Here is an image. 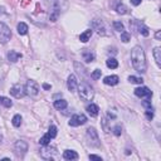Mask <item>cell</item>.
I'll use <instances>...</instances> for the list:
<instances>
[{"instance_id": "cell-1", "label": "cell", "mask_w": 161, "mask_h": 161, "mask_svg": "<svg viewBox=\"0 0 161 161\" xmlns=\"http://www.w3.org/2000/svg\"><path fill=\"white\" fill-rule=\"evenodd\" d=\"M131 62H132V67L135 68V70H137L138 73H145L147 69V62H146V55H145V50L141 45H135L131 50Z\"/></svg>"}, {"instance_id": "cell-2", "label": "cell", "mask_w": 161, "mask_h": 161, "mask_svg": "<svg viewBox=\"0 0 161 161\" xmlns=\"http://www.w3.org/2000/svg\"><path fill=\"white\" fill-rule=\"evenodd\" d=\"M78 89V93H79V97L83 99V101H92L93 97H94V91L93 88L86 83V82H80L77 87Z\"/></svg>"}, {"instance_id": "cell-3", "label": "cell", "mask_w": 161, "mask_h": 161, "mask_svg": "<svg viewBox=\"0 0 161 161\" xmlns=\"http://www.w3.org/2000/svg\"><path fill=\"white\" fill-rule=\"evenodd\" d=\"M24 89H25V94H28V96H30V97H35V96H38V93H39V91H40V87H39V84H38L35 80L29 79V80L26 82Z\"/></svg>"}, {"instance_id": "cell-4", "label": "cell", "mask_w": 161, "mask_h": 161, "mask_svg": "<svg viewBox=\"0 0 161 161\" xmlns=\"http://www.w3.org/2000/svg\"><path fill=\"white\" fill-rule=\"evenodd\" d=\"M86 131H87V137H88L89 145L94 146V147H99L101 146V141H99V137H98V133H97L96 128L94 127H88Z\"/></svg>"}, {"instance_id": "cell-5", "label": "cell", "mask_w": 161, "mask_h": 161, "mask_svg": "<svg viewBox=\"0 0 161 161\" xmlns=\"http://www.w3.org/2000/svg\"><path fill=\"white\" fill-rule=\"evenodd\" d=\"M87 121H88V119H87V116H86V114H83V113H75V114H73V116L70 117L68 125L72 126V127H78V126L84 125Z\"/></svg>"}, {"instance_id": "cell-6", "label": "cell", "mask_w": 161, "mask_h": 161, "mask_svg": "<svg viewBox=\"0 0 161 161\" xmlns=\"http://www.w3.org/2000/svg\"><path fill=\"white\" fill-rule=\"evenodd\" d=\"M10 38H11L10 28L6 24H4L3 21H0V43L5 44V43H8L10 40Z\"/></svg>"}, {"instance_id": "cell-7", "label": "cell", "mask_w": 161, "mask_h": 161, "mask_svg": "<svg viewBox=\"0 0 161 161\" xmlns=\"http://www.w3.org/2000/svg\"><path fill=\"white\" fill-rule=\"evenodd\" d=\"M55 153H57V148L54 146H50V145H45L40 150V156L44 160H52Z\"/></svg>"}, {"instance_id": "cell-8", "label": "cell", "mask_w": 161, "mask_h": 161, "mask_svg": "<svg viewBox=\"0 0 161 161\" xmlns=\"http://www.w3.org/2000/svg\"><path fill=\"white\" fill-rule=\"evenodd\" d=\"M10 94L14 96L15 98H21V97L25 96V89L21 84H14L10 88Z\"/></svg>"}, {"instance_id": "cell-9", "label": "cell", "mask_w": 161, "mask_h": 161, "mask_svg": "<svg viewBox=\"0 0 161 161\" xmlns=\"http://www.w3.org/2000/svg\"><path fill=\"white\" fill-rule=\"evenodd\" d=\"M14 150L18 155H24L28 151V143L24 140H18L14 145Z\"/></svg>"}, {"instance_id": "cell-10", "label": "cell", "mask_w": 161, "mask_h": 161, "mask_svg": "<svg viewBox=\"0 0 161 161\" xmlns=\"http://www.w3.org/2000/svg\"><path fill=\"white\" fill-rule=\"evenodd\" d=\"M135 96H137L140 98H151L152 92L147 87H138V88L135 89Z\"/></svg>"}, {"instance_id": "cell-11", "label": "cell", "mask_w": 161, "mask_h": 161, "mask_svg": "<svg viewBox=\"0 0 161 161\" xmlns=\"http://www.w3.org/2000/svg\"><path fill=\"white\" fill-rule=\"evenodd\" d=\"M50 5H52V9H55L58 11H64L68 8L67 0H50Z\"/></svg>"}, {"instance_id": "cell-12", "label": "cell", "mask_w": 161, "mask_h": 161, "mask_svg": "<svg viewBox=\"0 0 161 161\" xmlns=\"http://www.w3.org/2000/svg\"><path fill=\"white\" fill-rule=\"evenodd\" d=\"M92 28H93L99 35H106V34H107L106 28H104V24H103V21L99 20V19H94V20H93V23H92Z\"/></svg>"}, {"instance_id": "cell-13", "label": "cell", "mask_w": 161, "mask_h": 161, "mask_svg": "<svg viewBox=\"0 0 161 161\" xmlns=\"http://www.w3.org/2000/svg\"><path fill=\"white\" fill-rule=\"evenodd\" d=\"M67 87L70 92H74L78 87V80H77V77L74 74H70L68 75V79H67Z\"/></svg>"}, {"instance_id": "cell-14", "label": "cell", "mask_w": 161, "mask_h": 161, "mask_svg": "<svg viewBox=\"0 0 161 161\" xmlns=\"http://www.w3.org/2000/svg\"><path fill=\"white\" fill-rule=\"evenodd\" d=\"M118 82H119V78H118V75H116V74H113V75H107V77L103 78V83L107 84V86H116V84H118Z\"/></svg>"}, {"instance_id": "cell-15", "label": "cell", "mask_w": 161, "mask_h": 161, "mask_svg": "<svg viewBox=\"0 0 161 161\" xmlns=\"http://www.w3.org/2000/svg\"><path fill=\"white\" fill-rule=\"evenodd\" d=\"M86 109H87V112H88V114H89L91 117H96V116H98V113H99V108H98V106L94 104V103L88 104Z\"/></svg>"}, {"instance_id": "cell-16", "label": "cell", "mask_w": 161, "mask_h": 161, "mask_svg": "<svg viewBox=\"0 0 161 161\" xmlns=\"http://www.w3.org/2000/svg\"><path fill=\"white\" fill-rule=\"evenodd\" d=\"M21 57H23V54H21V53H18V52H15V50H10V52L8 53V60L11 62V63L18 62Z\"/></svg>"}, {"instance_id": "cell-17", "label": "cell", "mask_w": 161, "mask_h": 161, "mask_svg": "<svg viewBox=\"0 0 161 161\" xmlns=\"http://www.w3.org/2000/svg\"><path fill=\"white\" fill-rule=\"evenodd\" d=\"M82 57H83V60H86L87 63H92L94 60V54L88 49H83L82 50Z\"/></svg>"}, {"instance_id": "cell-18", "label": "cell", "mask_w": 161, "mask_h": 161, "mask_svg": "<svg viewBox=\"0 0 161 161\" xmlns=\"http://www.w3.org/2000/svg\"><path fill=\"white\" fill-rule=\"evenodd\" d=\"M152 55L155 58V62L157 64V67H161V48L160 47H155L152 50Z\"/></svg>"}, {"instance_id": "cell-19", "label": "cell", "mask_w": 161, "mask_h": 161, "mask_svg": "<svg viewBox=\"0 0 161 161\" xmlns=\"http://www.w3.org/2000/svg\"><path fill=\"white\" fill-rule=\"evenodd\" d=\"M63 158L64 160H77L78 158V153L75 152V151H73V150H65L64 152H63Z\"/></svg>"}, {"instance_id": "cell-20", "label": "cell", "mask_w": 161, "mask_h": 161, "mask_svg": "<svg viewBox=\"0 0 161 161\" xmlns=\"http://www.w3.org/2000/svg\"><path fill=\"white\" fill-rule=\"evenodd\" d=\"M91 35H92V29H87V30H84V31L79 35V40H80L82 43H87V42L91 39Z\"/></svg>"}, {"instance_id": "cell-21", "label": "cell", "mask_w": 161, "mask_h": 161, "mask_svg": "<svg viewBox=\"0 0 161 161\" xmlns=\"http://www.w3.org/2000/svg\"><path fill=\"white\" fill-rule=\"evenodd\" d=\"M16 30H18V33H19L20 35H25V34L28 33V30H29V28H28V25H26L25 23H23V21H20V23L18 24V26H16Z\"/></svg>"}, {"instance_id": "cell-22", "label": "cell", "mask_w": 161, "mask_h": 161, "mask_svg": "<svg viewBox=\"0 0 161 161\" xmlns=\"http://www.w3.org/2000/svg\"><path fill=\"white\" fill-rule=\"evenodd\" d=\"M137 30H138V33H140L141 35H143V36H148V34H150L148 28H147L145 24H142V23H138V24H137Z\"/></svg>"}, {"instance_id": "cell-23", "label": "cell", "mask_w": 161, "mask_h": 161, "mask_svg": "<svg viewBox=\"0 0 161 161\" xmlns=\"http://www.w3.org/2000/svg\"><path fill=\"white\" fill-rule=\"evenodd\" d=\"M67 106H68V103H67L65 99H57V101H54V107H55L57 109H59V111L65 109Z\"/></svg>"}, {"instance_id": "cell-24", "label": "cell", "mask_w": 161, "mask_h": 161, "mask_svg": "<svg viewBox=\"0 0 161 161\" xmlns=\"http://www.w3.org/2000/svg\"><path fill=\"white\" fill-rule=\"evenodd\" d=\"M106 65L109 68V69H116L117 67H118V60L116 59V58H108L107 60H106Z\"/></svg>"}, {"instance_id": "cell-25", "label": "cell", "mask_w": 161, "mask_h": 161, "mask_svg": "<svg viewBox=\"0 0 161 161\" xmlns=\"http://www.w3.org/2000/svg\"><path fill=\"white\" fill-rule=\"evenodd\" d=\"M0 104L4 106V107H6V108H10V107L13 106V102L10 101V98L1 96V97H0Z\"/></svg>"}, {"instance_id": "cell-26", "label": "cell", "mask_w": 161, "mask_h": 161, "mask_svg": "<svg viewBox=\"0 0 161 161\" xmlns=\"http://www.w3.org/2000/svg\"><path fill=\"white\" fill-rule=\"evenodd\" d=\"M116 11L118 13V14H121V15H125V14H127V6L125 5V4H122V3H119L117 6H116Z\"/></svg>"}, {"instance_id": "cell-27", "label": "cell", "mask_w": 161, "mask_h": 161, "mask_svg": "<svg viewBox=\"0 0 161 161\" xmlns=\"http://www.w3.org/2000/svg\"><path fill=\"white\" fill-rule=\"evenodd\" d=\"M128 82L132 83V84H142V83H143V79H142L141 77L130 75V77H128Z\"/></svg>"}, {"instance_id": "cell-28", "label": "cell", "mask_w": 161, "mask_h": 161, "mask_svg": "<svg viewBox=\"0 0 161 161\" xmlns=\"http://www.w3.org/2000/svg\"><path fill=\"white\" fill-rule=\"evenodd\" d=\"M21 116L20 114H15L14 117H13V119H11V123H13V126L14 127H20V125H21Z\"/></svg>"}, {"instance_id": "cell-29", "label": "cell", "mask_w": 161, "mask_h": 161, "mask_svg": "<svg viewBox=\"0 0 161 161\" xmlns=\"http://www.w3.org/2000/svg\"><path fill=\"white\" fill-rule=\"evenodd\" d=\"M50 140H52V137H50L48 133H45L43 137H40L39 143H40L42 146H45V145H49V143H50Z\"/></svg>"}, {"instance_id": "cell-30", "label": "cell", "mask_w": 161, "mask_h": 161, "mask_svg": "<svg viewBox=\"0 0 161 161\" xmlns=\"http://www.w3.org/2000/svg\"><path fill=\"white\" fill-rule=\"evenodd\" d=\"M59 15H60V11H58V10H55V9H52V13H50V15H49L50 21H57Z\"/></svg>"}, {"instance_id": "cell-31", "label": "cell", "mask_w": 161, "mask_h": 161, "mask_svg": "<svg viewBox=\"0 0 161 161\" xmlns=\"http://www.w3.org/2000/svg\"><path fill=\"white\" fill-rule=\"evenodd\" d=\"M74 68H75V70H77V73H79V74H82V75H84L86 74V69H84V67L80 64V63H78V62H75L74 63Z\"/></svg>"}, {"instance_id": "cell-32", "label": "cell", "mask_w": 161, "mask_h": 161, "mask_svg": "<svg viewBox=\"0 0 161 161\" xmlns=\"http://www.w3.org/2000/svg\"><path fill=\"white\" fill-rule=\"evenodd\" d=\"M113 29H114L116 31L122 33V31L125 30V26H123V24H122L121 21H113Z\"/></svg>"}, {"instance_id": "cell-33", "label": "cell", "mask_w": 161, "mask_h": 161, "mask_svg": "<svg viewBox=\"0 0 161 161\" xmlns=\"http://www.w3.org/2000/svg\"><path fill=\"white\" fill-rule=\"evenodd\" d=\"M121 40H122L123 43H128V42L131 40V34L123 30V31L121 33Z\"/></svg>"}, {"instance_id": "cell-34", "label": "cell", "mask_w": 161, "mask_h": 161, "mask_svg": "<svg viewBox=\"0 0 161 161\" xmlns=\"http://www.w3.org/2000/svg\"><path fill=\"white\" fill-rule=\"evenodd\" d=\"M48 135H49L52 138H54V137L57 136V127H55L54 125H52V126L49 127V130H48Z\"/></svg>"}, {"instance_id": "cell-35", "label": "cell", "mask_w": 161, "mask_h": 161, "mask_svg": "<svg viewBox=\"0 0 161 161\" xmlns=\"http://www.w3.org/2000/svg\"><path fill=\"white\" fill-rule=\"evenodd\" d=\"M101 74H102V70L101 69H94L93 72H92V74H91V77L93 78V79H99L101 78Z\"/></svg>"}, {"instance_id": "cell-36", "label": "cell", "mask_w": 161, "mask_h": 161, "mask_svg": "<svg viewBox=\"0 0 161 161\" xmlns=\"http://www.w3.org/2000/svg\"><path fill=\"white\" fill-rule=\"evenodd\" d=\"M102 127H103V131H104L106 133H108V132L111 131V127L108 126V121H107V118H103V119H102Z\"/></svg>"}, {"instance_id": "cell-37", "label": "cell", "mask_w": 161, "mask_h": 161, "mask_svg": "<svg viewBox=\"0 0 161 161\" xmlns=\"http://www.w3.org/2000/svg\"><path fill=\"white\" fill-rule=\"evenodd\" d=\"M142 106H143L145 108H147V109H152V104H151L150 98H146L145 101H142Z\"/></svg>"}, {"instance_id": "cell-38", "label": "cell", "mask_w": 161, "mask_h": 161, "mask_svg": "<svg viewBox=\"0 0 161 161\" xmlns=\"http://www.w3.org/2000/svg\"><path fill=\"white\" fill-rule=\"evenodd\" d=\"M113 133H114L116 136H121V133H122V127H121V125H116V126L113 127Z\"/></svg>"}, {"instance_id": "cell-39", "label": "cell", "mask_w": 161, "mask_h": 161, "mask_svg": "<svg viewBox=\"0 0 161 161\" xmlns=\"http://www.w3.org/2000/svg\"><path fill=\"white\" fill-rule=\"evenodd\" d=\"M107 117H108L109 119H114V118H116V113H114L113 111L108 109V111H107Z\"/></svg>"}, {"instance_id": "cell-40", "label": "cell", "mask_w": 161, "mask_h": 161, "mask_svg": "<svg viewBox=\"0 0 161 161\" xmlns=\"http://www.w3.org/2000/svg\"><path fill=\"white\" fill-rule=\"evenodd\" d=\"M145 114H146V117H147V119H148V121H151V119H152V117H153V112H152V109H147Z\"/></svg>"}, {"instance_id": "cell-41", "label": "cell", "mask_w": 161, "mask_h": 161, "mask_svg": "<svg viewBox=\"0 0 161 161\" xmlns=\"http://www.w3.org/2000/svg\"><path fill=\"white\" fill-rule=\"evenodd\" d=\"M89 158H91V160H98V161H102V157H101V156H97V155H89Z\"/></svg>"}, {"instance_id": "cell-42", "label": "cell", "mask_w": 161, "mask_h": 161, "mask_svg": "<svg viewBox=\"0 0 161 161\" xmlns=\"http://www.w3.org/2000/svg\"><path fill=\"white\" fill-rule=\"evenodd\" d=\"M155 38H156V40H160V39H161V31H160V30H157V31L155 33Z\"/></svg>"}, {"instance_id": "cell-43", "label": "cell", "mask_w": 161, "mask_h": 161, "mask_svg": "<svg viewBox=\"0 0 161 161\" xmlns=\"http://www.w3.org/2000/svg\"><path fill=\"white\" fill-rule=\"evenodd\" d=\"M131 4L135 5V6H138L141 4V0H131Z\"/></svg>"}, {"instance_id": "cell-44", "label": "cell", "mask_w": 161, "mask_h": 161, "mask_svg": "<svg viewBox=\"0 0 161 161\" xmlns=\"http://www.w3.org/2000/svg\"><path fill=\"white\" fill-rule=\"evenodd\" d=\"M43 88H44V89H50V84H48V83H43Z\"/></svg>"}, {"instance_id": "cell-45", "label": "cell", "mask_w": 161, "mask_h": 161, "mask_svg": "<svg viewBox=\"0 0 161 161\" xmlns=\"http://www.w3.org/2000/svg\"><path fill=\"white\" fill-rule=\"evenodd\" d=\"M0 14H5V8L4 6H0Z\"/></svg>"}, {"instance_id": "cell-46", "label": "cell", "mask_w": 161, "mask_h": 161, "mask_svg": "<svg viewBox=\"0 0 161 161\" xmlns=\"http://www.w3.org/2000/svg\"><path fill=\"white\" fill-rule=\"evenodd\" d=\"M1 141H3V135H1V132H0V143H1Z\"/></svg>"}, {"instance_id": "cell-47", "label": "cell", "mask_w": 161, "mask_h": 161, "mask_svg": "<svg viewBox=\"0 0 161 161\" xmlns=\"http://www.w3.org/2000/svg\"><path fill=\"white\" fill-rule=\"evenodd\" d=\"M87 1H92V0H87Z\"/></svg>"}]
</instances>
